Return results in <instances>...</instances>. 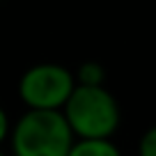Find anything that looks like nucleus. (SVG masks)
I'll list each match as a JSON object with an SVG mask.
<instances>
[{"mask_svg":"<svg viewBox=\"0 0 156 156\" xmlns=\"http://www.w3.org/2000/svg\"><path fill=\"white\" fill-rule=\"evenodd\" d=\"M62 115L80 140H110L119 126V103L103 85H76Z\"/></svg>","mask_w":156,"mask_h":156,"instance_id":"1","label":"nucleus"},{"mask_svg":"<svg viewBox=\"0 0 156 156\" xmlns=\"http://www.w3.org/2000/svg\"><path fill=\"white\" fill-rule=\"evenodd\" d=\"M73 131L62 110H28L12 129L14 156H69Z\"/></svg>","mask_w":156,"mask_h":156,"instance_id":"2","label":"nucleus"},{"mask_svg":"<svg viewBox=\"0 0 156 156\" xmlns=\"http://www.w3.org/2000/svg\"><path fill=\"white\" fill-rule=\"evenodd\" d=\"M76 90V78L67 67L53 62L34 64L21 76L19 97L30 110H60Z\"/></svg>","mask_w":156,"mask_h":156,"instance_id":"3","label":"nucleus"},{"mask_svg":"<svg viewBox=\"0 0 156 156\" xmlns=\"http://www.w3.org/2000/svg\"><path fill=\"white\" fill-rule=\"evenodd\" d=\"M69 156H122V151L112 140H78Z\"/></svg>","mask_w":156,"mask_h":156,"instance_id":"4","label":"nucleus"},{"mask_svg":"<svg viewBox=\"0 0 156 156\" xmlns=\"http://www.w3.org/2000/svg\"><path fill=\"white\" fill-rule=\"evenodd\" d=\"M76 85H87V87L103 85V67L99 62H83L76 73Z\"/></svg>","mask_w":156,"mask_h":156,"instance_id":"5","label":"nucleus"},{"mask_svg":"<svg viewBox=\"0 0 156 156\" xmlns=\"http://www.w3.org/2000/svg\"><path fill=\"white\" fill-rule=\"evenodd\" d=\"M138 156H156V126L147 129L138 145Z\"/></svg>","mask_w":156,"mask_h":156,"instance_id":"6","label":"nucleus"},{"mask_svg":"<svg viewBox=\"0 0 156 156\" xmlns=\"http://www.w3.org/2000/svg\"><path fill=\"white\" fill-rule=\"evenodd\" d=\"M7 136H9V117H7V112L0 108V145L5 142Z\"/></svg>","mask_w":156,"mask_h":156,"instance_id":"7","label":"nucleus"},{"mask_svg":"<svg viewBox=\"0 0 156 156\" xmlns=\"http://www.w3.org/2000/svg\"><path fill=\"white\" fill-rule=\"evenodd\" d=\"M0 156H5V154H2V151H0Z\"/></svg>","mask_w":156,"mask_h":156,"instance_id":"8","label":"nucleus"}]
</instances>
